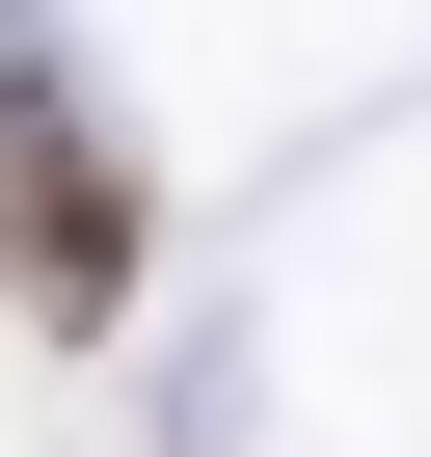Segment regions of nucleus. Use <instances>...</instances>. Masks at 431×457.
Wrapping results in <instances>:
<instances>
[{
  "label": "nucleus",
  "mask_w": 431,
  "mask_h": 457,
  "mask_svg": "<svg viewBox=\"0 0 431 457\" xmlns=\"http://www.w3.org/2000/svg\"><path fill=\"white\" fill-rule=\"evenodd\" d=\"M0 243H28V296H55V323H108V296H135V188H108V135H81L55 81L0 108Z\"/></svg>",
  "instance_id": "1"
}]
</instances>
